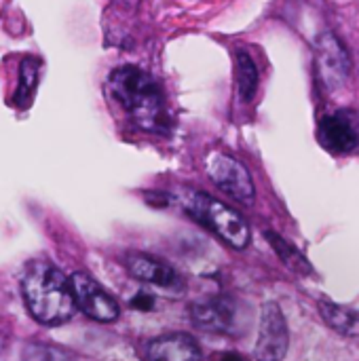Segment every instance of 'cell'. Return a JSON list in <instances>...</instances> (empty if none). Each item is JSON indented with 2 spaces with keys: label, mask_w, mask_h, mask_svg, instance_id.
<instances>
[{
  "label": "cell",
  "mask_w": 359,
  "mask_h": 361,
  "mask_svg": "<svg viewBox=\"0 0 359 361\" xmlns=\"http://www.w3.org/2000/svg\"><path fill=\"white\" fill-rule=\"evenodd\" d=\"M108 91L129 118L148 133H165L171 127L161 82L138 66H121L110 72Z\"/></svg>",
  "instance_id": "6da1fadb"
},
{
  "label": "cell",
  "mask_w": 359,
  "mask_h": 361,
  "mask_svg": "<svg viewBox=\"0 0 359 361\" xmlns=\"http://www.w3.org/2000/svg\"><path fill=\"white\" fill-rule=\"evenodd\" d=\"M21 292L30 315L38 324L57 326L68 322L76 311L70 277L47 260H36L25 269Z\"/></svg>",
  "instance_id": "7a4b0ae2"
},
{
  "label": "cell",
  "mask_w": 359,
  "mask_h": 361,
  "mask_svg": "<svg viewBox=\"0 0 359 361\" xmlns=\"http://www.w3.org/2000/svg\"><path fill=\"white\" fill-rule=\"evenodd\" d=\"M180 203L188 216H193L199 224L216 233L224 243L235 250H243L250 243V226L241 214L224 205L222 201L201 192V190H184L180 195Z\"/></svg>",
  "instance_id": "3957f363"
},
{
  "label": "cell",
  "mask_w": 359,
  "mask_h": 361,
  "mask_svg": "<svg viewBox=\"0 0 359 361\" xmlns=\"http://www.w3.org/2000/svg\"><path fill=\"white\" fill-rule=\"evenodd\" d=\"M205 171H207L209 180L229 197H233L245 205L254 203V197H256L254 180H252L248 167L241 161H237L235 157H231L226 152H212L205 161Z\"/></svg>",
  "instance_id": "277c9868"
},
{
  "label": "cell",
  "mask_w": 359,
  "mask_h": 361,
  "mask_svg": "<svg viewBox=\"0 0 359 361\" xmlns=\"http://www.w3.org/2000/svg\"><path fill=\"white\" fill-rule=\"evenodd\" d=\"M70 286H72L76 309H80L87 317H91L95 322H102V324H108V322H114L121 315L118 302L91 275L74 273L70 277Z\"/></svg>",
  "instance_id": "5b68a950"
},
{
  "label": "cell",
  "mask_w": 359,
  "mask_h": 361,
  "mask_svg": "<svg viewBox=\"0 0 359 361\" xmlns=\"http://www.w3.org/2000/svg\"><path fill=\"white\" fill-rule=\"evenodd\" d=\"M290 332L288 322L275 302H267L260 313V328L256 341V360L258 361H281L288 353Z\"/></svg>",
  "instance_id": "8992f818"
},
{
  "label": "cell",
  "mask_w": 359,
  "mask_h": 361,
  "mask_svg": "<svg viewBox=\"0 0 359 361\" xmlns=\"http://www.w3.org/2000/svg\"><path fill=\"white\" fill-rule=\"evenodd\" d=\"M320 142L334 154L353 152L359 146V116L353 110H336L320 121Z\"/></svg>",
  "instance_id": "52a82bcc"
},
{
  "label": "cell",
  "mask_w": 359,
  "mask_h": 361,
  "mask_svg": "<svg viewBox=\"0 0 359 361\" xmlns=\"http://www.w3.org/2000/svg\"><path fill=\"white\" fill-rule=\"evenodd\" d=\"M317 63H320V76L328 89L334 91L345 85L351 72V57L345 44L332 32L322 34L317 40Z\"/></svg>",
  "instance_id": "ba28073f"
},
{
  "label": "cell",
  "mask_w": 359,
  "mask_h": 361,
  "mask_svg": "<svg viewBox=\"0 0 359 361\" xmlns=\"http://www.w3.org/2000/svg\"><path fill=\"white\" fill-rule=\"evenodd\" d=\"M125 267L129 271L131 277H135L138 281L150 283V286H159V288H176L180 283L178 273L163 260L148 256V254H129L125 258Z\"/></svg>",
  "instance_id": "9c48e42d"
},
{
  "label": "cell",
  "mask_w": 359,
  "mask_h": 361,
  "mask_svg": "<svg viewBox=\"0 0 359 361\" xmlns=\"http://www.w3.org/2000/svg\"><path fill=\"white\" fill-rule=\"evenodd\" d=\"M148 361H201V349L190 334H165L148 345Z\"/></svg>",
  "instance_id": "30bf717a"
},
{
  "label": "cell",
  "mask_w": 359,
  "mask_h": 361,
  "mask_svg": "<svg viewBox=\"0 0 359 361\" xmlns=\"http://www.w3.org/2000/svg\"><path fill=\"white\" fill-rule=\"evenodd\" d=\"M233 305L226 298H205L190 307V319L207 332H224L233 324Z\"/></svg>",
  "instance_id": "8fae6325"
},
{
  "label": "cell",
  "mask_w": 359,
  "mask_h": 361,
  "mask_svg": "<svg viewBox=\"0 0 359 361\" xmlns=\"http://www.w3.org/2000/svg\"><path fill=\"white\" fill-rule=\"evenodd\" d=\"M320 313L324 317V322L339 334L343 336H359V311L345 307V305H336V302H328L322 300L320 302Z\"/></svg>",
  "instance_id": "7c38bea8"
},
{
  "label": "cell",
  "mask_w": 359,
  "mask_h": 361,
  "mask_svg": "<svg viewBox=\"0 0 359 361\" xmlns=\"http://www.w3.org/2000/svg\"><path fill=\"white\" fill-rule=\"evenodd\" d=\"M258 68L252 55L243 49L237 51V91L241 102H252L258 91Z\"/></svg>",
  "instance_id": "4fadbf2b"
},
{
  "label": "cell",
  "mask_w": 359,
  "mask_h": 361,
  "mask_svg": "<svg viewBox=\"0 0 359 361\" xmlns=\"http://www.w3.org/2000/svg\"><path fill=\"white\" fill-rule=\"evenodd\" d=\"M264 235H267V239L271 241L273 250L277 252V256L281 258V262H284L288 269H292V271L298 273V275L313 273V267L309 264V260H307L290 241H286L281 235H277V233H273V231H269V233H264Z\"/></svg>",
  "instance_id": "5bb4252c"
},
{
  "label": "cell",
  "mask_w": 359,
  "mask_h": 361,
  "mask_svg": "<svg viewBox=\"0 0 359 361\" xmlns=\"http://www.w3.org/2000/svg\"><path fill=\"white\" fill-rule=\"evenodd\" d=\"M38 72H40L38 59H34V57H23L21 59V66H19V85H17V91H15V102L17 104H23L25 99L32 97L34 89L38 85Z\"/></svg>",
  "instance_id": "9a60e30c"
},
{
  "label": "cell",
  "mask_w": 359,
  "mask_h": 361,
  "mask_svg": "<svg viewBox=\"0 0 359 361\" xmlns=\"http://www.w3.org/2000/svg\"><path fill=\"white\" fill-rule=\"evenodd\" d=\"M21 361H74L72 353L57 345H47V343H32L23 349Z\"/></svg>",
  "instance_id": "2e32d148"
},
{
  "label": "cell",
  "mask_w": 359,
  "mask_h": 361,
  "mask_svg": "<svg viewBox=\"0 0 359 361\" xmlns=\"http://www.w3.org/2000/svg\"><path fill=\"white\" fill-rule=\"evenodd\" d=\"M135 311H142V313H148V311H152V307H154V300H152V296H148V294H135V298H131V302H129Z\"/></svg>",
  "instance_id": "e0dca14e"
},
{
  "label": "cell",
  "mask_w": 359,
  "mask_h": 361,
  "mask_svg": "<svg viewBox=\"0 0 359 361\" xmlns=\"http://www.w3.org/2000/svg\"><path fill=\"white\" fill-rule=\"evenodd\" d=\"M214 361H248L243 355H239V353H220V355H216Z\"/></svg>",
  "instance_id": "ac0fdd59"
}]
</instances>
